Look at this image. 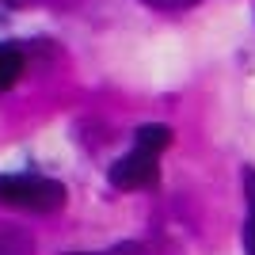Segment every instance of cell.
<instances>
[{"label": "cell", "mask_w": 255, "mask_h": 255, "mask_svg": "<svg viewBox=\"0 0 255 255\" xmlns=\"http://www.w3.org/2000/svg\"><path fill=\"white\" fill-rule=\"evenodd\" d=\"M0 206L53 213L65 206V187L46 175H0Z\"/></svg>", "instance_id": "1"}, {"label": "cell", "mask_w": 255, "mask_h": 255, "mask_svg": "<svg viewBox=\"0 0 255 255\" xmlns=\"http://www.w3.org/2000/svg\"><path fill=\"white\" fill-rule=\"evenodd\" d=\"M156 156L145 149H133L129 156L115 160L111 164V171H107V179H111V187H118V191H137V187H149V183H156Z\"/></svg>", "instance_id": "2"}, {"label": "cell", "mask_w": 255, "mask_h": 255, "mask_svg": "<svg viewBox=\"0 0 255 255\" xmlns=\"http://www.w3.org/2000/svg\"><path fill=\"white\" fill-rule=\"evenodd\" d=\"M171 145V129L164 126V122H149V126L137 129V149L152 152V156H160V152Z\"/></svg>", "instance_id": "3"}, {"label": "cell", "mask_w": 255, "mask_h": 255, "mask_svg": "<svg viewBox=\"0 0 255 255\" xmlns=\"http://www.w3.org/2000/svg\"><path fill=\"white\" fill-rule=\"evenodd\" d=\"M19 76H23V53L15 50V46L0 42V92H8Z\"/></svg>", "instance_id": "4"}, {"label": "cell", "mask_w": 255, "mask_h": 255, "mask_svg": "<svg viewBox=\"0 0 255 255\" xmlns=\"http://www.w3.org/2000/svg\"><path fill=\"white\" fill-rule=\"evenodd\" d=\"M0 255H34L31 236L19 229H0Z\"/></svg>", "instance_id": "5"}, {"label": "cell", "mask_w": 255, "mask_h": 255, "mask_svg": "<svg viewBox=\"0 0 255 255\" xmlns=\"http://www.w3.org/2000/svg\"><path fill=\"white\" fill-rule=\"evenodd\" d=\"M244 252L255 255V210H252V217L244 221Z\"/></svg>", "instance_id": "6"}, {"label": "cell", "mask_w": 255, "mask_h": 255, "mask_svg": "<svg viewBox=\"0 0 255 255\" xmlns=\"http://www.w3.org/2000/svg\"><path fill=\"white\" fill-rule=\"evenodd\" d=\"M240 179H244V194H248V206L255 210V168H248L244 175H240Z\"/></svg>", "instance_id": "7"}, {"label": "cell", "mask_w": 255, "mask_h": 255, "mask_svg": "<svg viewBox=\"0 0 255 255\" xmlns=\"http://www.w3.org/2000/svg\"><path fill=\"white\" fill-rule=\"evenodd\" d=\"M103 255H141V244H137V240H126V244H115L111 252H103Z\"/></svg>", "instance_id": "8"}, {"label": "cell", "mask_w": 255, "mask_h": 255, "mask_svg": "<svg viewBox=\"0 0 255 255\" xmlns=\"http://www.w3.org/2000/svg\"><path fill=\"white\" fill-rule=\"evenodd\" d=\"M69 255H84V252H69Z\"/></svg>", "instance_id": "9"}]
</instances>
